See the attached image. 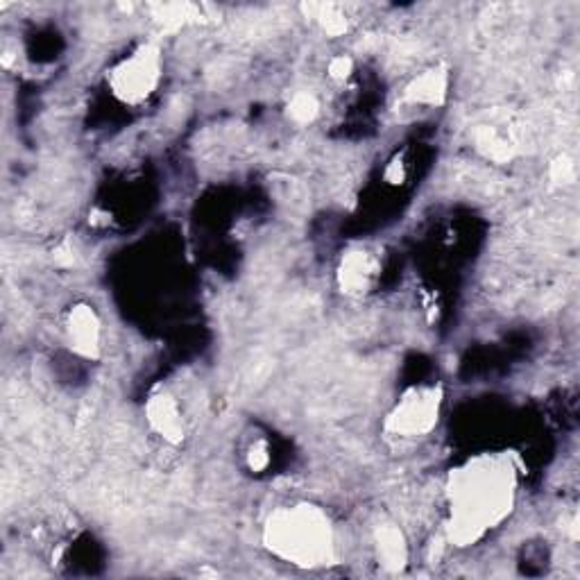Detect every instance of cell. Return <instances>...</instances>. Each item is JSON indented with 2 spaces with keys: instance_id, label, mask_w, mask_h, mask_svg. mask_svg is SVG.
Instances as JSON below:
<instances>
[{
  "instance_id": "8",
  "label": "cell",
  "mask_w": 580,
  "mask_h": 580,
  "mask_svg": "<svg viewBox=\"0 0 580 580\" xmlns=\"http://www.w3.org/2000/svg\"><path fill=\"white\" fill-rule=\"evenodd\" d=\"M447 93V73L442 68H431L420 78L413 80L406 89V98L415 105H440Z\"/></svg>"
},
{
  "instance_id": "5",
  "label": "cell",
  "mask_w": 580,
  "mask_h": 580,
  "mask_svg": "<svg viewBox=\"0 0 580 580\" xmlns=\"http://www.w3.org/2000/svg\"><path fill=\"white\" fill-rule=\"evenodd\" d=\"M68 343L82 356H96L100 349V320L91 306H75L66 320Z\"/></svg>"
},
{
  "instance_id": "2",
  "label": "cell",
  "mask_w": 580,
  "mask_h": 580,
  "mask_svg": "<svg viewBox=\"0 0 580 580\" xmlns=\"http://www.w3.org/2000/svg\"><path fill=\"white\" fill-rule=\"evenodd\" d=\"M266 544L281 560L300 567H318L331 560L334 535L327 515L320 508L300 503L279 508L268 519Z\"/></svg>"
},
{
  "instance_id": "7",
  "label": "cell",
  "mask_w": 580,
  "mask_h": 580,
  "mask_svg": "<svg viewBox=\"0 0 580 580\" xmlns=\"http://www.w3.org/2000/svg\"><path fill=\"white\" fill-rule=\"evenodd\" d=\"M379 261L372 252H352L343 263L340 279L347 293H365L377 279Z\"/></svg>"
},
{
  "instance_id": "6",
  "label": "cell",
  "mask_w": 580,
  "mask_h": 580,
  "mask_svg": "<svg viewBox=\"0 0 580 580\" xmlns=\"http://www.w3.org/2000/svg\"><path fill=\"white\" fill-rule=\"evenodd\" d=\"M148 420L152 429H155L164 440L179 442L184 438L182 408H179L175 397H170L168 392H161V395H155L150 399Z\"/></svg>"
},
{
  "instance_id": "9",
  "label": "cell",
  "mask_w": 580,
  "mask_h": 580,
  "mask_svg": "<svg viewBox=\"0 0 580 580\" xmlns=\"http://www.w3.org/2000/svg\"><path fill=\"white\" fill-rule=\"evenodd\" d=\"M379 553L386 567H392V569L402 567L406 560V547H404L402 533H397L395 528H386V531L379 535Z\"/></svg>"
},
{
  "instance_id": "4",
  "label": "cell",
  "mask_w": 580,
  "mask_h": 580,
  "mask_svg": "<svg viewBox=\"0 0 580 580\" xmlns=\"http://www.w3.org/2000/svg\"><path fill=\"white\" fill-rule=\"evenodd\" d=\"M440 390L435 386L408 388L388 417V431L397 438H422L438 424Z\"/></svg>"
},
{
  "instance_id": "1",
  "label": "cell",
  "mask_w": 580,
  "mask_h": 580,
  "mask_svg": "<svg viewBox=\"0 0 580 580\" xmlns=\"http://www.w3.org/2000/svg\"><path fill=\"white\" fill-rule=\"evenodd\" d=\"M515 472L503 458H476L451 474V537L469 544L497 528L515 506Z\"/></svg>"
},
{
  "instance_id": "11",
  "label": "cell",
  "mask_w": 580,
  "mask_h": 580,
  "mask_svg": "<svg viewBox=\"0 0 580 580\" xmlns=\"http://www.w3.org/2000/svg\"><path fill=\"white\" fill-rule=\"evenodd\" d=\"M320 23L327 28V32L331 34H338L347 30V16L340 14L338 7H322V14H320Z\"/></svg>"
},
{
  "instance_id": "13",
  "label": "cell",
  "mask_w": 580,
  "mask_h": 580,
  "mask_svg": "<svg viewBox=\"0 0 580 580\" xmlns=\"http://www.w3.org/2000/svg\"><path fill=\"white\" fill-rule=\"evenodd\" d=\"M329 71L336 80H343V78H347L349 71H352V62H349L347 57H338V59H334V62H331Z\"/></svg>"
},
{
  "instance_id": "3",
  "label": "cell",
  "mask_w": 580,
  "mask_h": 580,
  "mask_svg": "<svg viewBox=\"0 0 580 580\" xmlns=\"http://www.w3.org/2000/svg\"><path fill=\"white\" fill-rule=\"evenodd\" d=\"M161 80V55L155 46L143 44L125 55L109 75V84L127 105L148 100Z\"/></svg>"
},
{
  "instance_id": "12",
  "label": "cell",
  "mask_w": 580,
  "mask_h": 580,
  "mask_svg": "<svg viewBox=\"0 0 580 580\" xmlns=\"http://www.w3.org/2000/svg\"><path fill=\"white\" fill-rule=\"evenodd\" d=\"M270 463V454H268V445L266 442H257V445H252L250 451H247V465L254 472H261V469H266Z\"/></svg>"
},
{
  "instance_id": "10",
  "label": "cell",
  "mask_w": 580,
  "mask_h": 580,
  "mask_svg": "<svg viewBox=\"0 0 580 580\" xmlns=\"http://www.w3.org/2000/svg\"><path fill=\"white\" fill-rule=\"evenodd\" d=\"M288 114L297 123H309L311 118L318 114V102L309 93H297V96L290 100Z\"/></svg>"
}]
</instances>
